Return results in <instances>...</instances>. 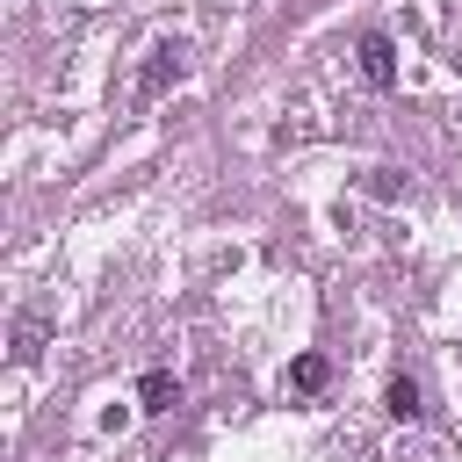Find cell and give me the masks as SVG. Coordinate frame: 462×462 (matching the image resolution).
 Here are the masks:
<instances>
[{"label":"cell","instance_id":"obj_1","mask_svg":"<svg viewBox=\"0 0 462 462\" xmlns=\"http://www.w3.org/2000/svg\"><path fill=\"white\" fill-rule=\"evenodd\" d=\"M180 58H188L180 43H159V51H152V65L137 72V101H159V94H166V79H180Z\"/></svg>","mask_w":462,"mask_h":462},{"label":"cell","instance_id":"obj_2","mask_svg":"<svg viewBox=\"0 0 462 462\" xmlns=\"http://www.w3.org/2000/svg\"><path fill=\"white\" fill-rule=\"evenodd\" d=\"M361 72H368L375 87L397 79V51H390V36H361Z\"/></svg>","mask_w":462,"mask_h":462},{"label":"cell","instance_id":"obj_3","mask_svg":"<svg viewBox=\"0 0 462 462\" xmlns=\"http://www.w3.org/2000/svg\"><path fill=\"white\" fill-rule=\"evenodd\" d=\"M43 332H51V318H43V310H22V318H14V361H22V368L43 354Z\"/></svg>","mask_w":462,"mask_h":462},{"label":"cell","instance_id":"obj_4","mask_svg":"<svg viewBox=\"0 0 462 462\" xmlns=\"http://www.w3.org/2000/svg\"><path fill=\"white\" fill-rule=\"evenodd\" d=\"M325 375H332L325 354H296V361H289V390H325Z\"/></svg>","mask_w":462,"mask_h":462},{"label":"cell","instance_id":"obj_5","mask_svg":"<svg viewBox=\"0 0 462 462\" xmlns=\"http://www.w3.org/2000/svg\"><path fill=\"white\" fill-rule=\"evenodd\" d=\"M383 404H390V419H419V383H411V375H397V383L383 390Z\"/></svg>","mask_w":462,"mask_h":462},{"label":"cell","instance_id":"obj_6","mask_svg":"<svg viewBox=\"0 0 462 462\" xmlns=\"http://www.w3.org/2000/svg\"><path fill=\"white\" fill-rule=\"evenodd\" d=\"M137 397H144V411H166V404H173V375H166V368H152V375L137 383Z\"/></svg>","mask_w":462,"mask_h":462}]
</instances>
